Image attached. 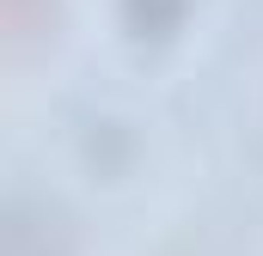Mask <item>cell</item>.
I'll return each instance as SVG.
<instances>
[{
    "label": "cell",
    "mask_w": 263,
    "mask_h": 256,
    "mask_svg": "<svg viewBox=\"0 0 263 256\" xmlns=\"http://www.w3.org/2000/svg\"><path fill=\"white\" fill-rule=\"evenodd\" d=\"M6 25H12V49H25L31 37L49 31V12H37V0H6Z\"/></svg>",
    "instance_id": "cell-2"
},
{
    "label": "cell",
    "mask_w": 263,
    "mask_h": 256,
    "mask_svg": "<svg viewBox=\"0 0 263 256\" xmlns=\"http://www.w3.org/2000/svg\"><path fill=\"white\" fill-rule=\"evenodd\" d=\"M0 256H67V226L43 201H12L0 226Z\"/></svg>",
    "instance_id": "cell-1"
}]
</instances>
